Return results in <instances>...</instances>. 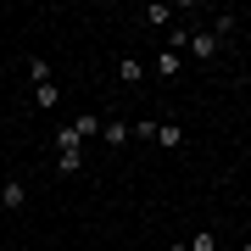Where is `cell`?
I'll use <instances>...</instances> for the list:
<instances>
[{
  "label": "cell",
  "mask_w": 251,
  "mask_h": 251,
  "mask_svg": "<svg viewBox=\"0 0 251 251\" xmlns=\"http://www.w3.org/2000/svg\"><path fill=\"white\" fill-rule=\"evenodd\" d=\"M23 201H28V184L23 179H6V184H0V206H6V212H23Z\"/></svg>",
  "instance_id": "cell-1"
},
{
  "label": "cell",
  "mask_w": 251,
  "mask_h": 251,
  "mask_svg": "<svg viewBox=\"0 0 251 251\" xmlns=\"http://www.w3.org/2000/svg\"><path fill=\"white\" fill-rule=\"evenodd\" d=\"M100 123H106V117H95V112H78V117H73V123H67V128H73V134H78L84 145H90V140L100 134Z\"/></svg>",
  "instance_id": "cell-2"
},
{
  "label": "cell",
  "mask_w": 251,
  "mask_h": 251,
  "mask_svg": "<svg viewBox=\"0 0 251 251\" xmlns=\"http://www.w3.org/2000/svg\"><path fill=\"white\" fill-rule=\"evenodd\" d=\"M184 50L196 56V62H212V56H218V39H212V34L201 28V34H190V45H184Z\"/></svg>",
  "instance_id": "cell-3"
},
{
  "label": "cell",
  "mask_w": 251,
  "mask_h": 251,
  "mask_svg": "<svg viewBox=\"0 0 251 251\" xmlns=\"http://www.w3.org/2000/svg\"><path fill=\"white\" fill-rule=\"evenodd\" d=\"M179 67H184L179 50H162V56H156V73H162V78H179Z\"/></svg>",
  "instance_id": "cell-4"
},
{
  "label": "cell",
  "mask_w": 251,
  "mask_h": 251,
  "mask_svg": "<svg viewBox=\"0 0 251 251\" xmlns=\"http://www.w3.org/2000/svg\"><path fill=\"white\" fill-rule=\"evenodd\" d=\"M50 145H56V156H62V151H84V140H78V134H73V128H67V123H62V128H56V140H50Z\"/></svg>",
  "instance_id": "cell-5"
},
{
  "label": "cell",
  "mask_w": 251,
  "mask_h": 251,
  "mask_svg": "<svg viewBox=\"0 0 251 251\" xmlns=\"http://www.w3.org/2000/svg\"><path fill=\"white\" fill-rule=\"evenodd\" d=\"M100 140H106V145H123V140H128V123H117V117H106V123H100Z\"/></svg>",
  "instance_id": "cell-6"
},
{
  "label": "cell",
  "mask_w": 251,
  "mask_h": 251,
  "mask_svg": "<svg viewBox=\"0 0 251 251\" xmlns=\"http://www.w3.org/2000/svg\"><path fill=\"white\" fill-rule=\"evenodd\" d=\"M78 168H84V151H62L56 156V173H62V179H73Z\"/></svg>",
  "instance_id": "cell-7"
},
{
  "label": "cell",
  "mask_w": 251,
  "mask_h": 251,
  "mask_svg": "<svg viewBox=\"0 0 251 251\" xmlns=\"http://www.w3.org/2000/svg\"><path fill=\"white\" fill-rule=\"evenodd\" d=\"M140 17L151 23V28H173V6H145Z\"/></svg>",
  "instance_id": "cell-8"
},
{
  "label": "cell",
  "mask_w": 251,
  "mask_h": 251,
  "mask_svg": "<svg viewBox=\"0 0 251 251\" xmlns=\"http://www.w3.org/2000/svg\"><path fill=\"white\" fill-rule=\"evenodd\" d=\"M34 106H62V90H56V78H50V84H39V90H34Z\"/></svg>",
  "instance_id": "cell-9"
},
{
  "label": "cell",
  "mask_w": 251,
  "mask_h": 251,
  "mask_svg": "<svg viewBox=\"0 0 251 251\" xmlns=\"http://www.w3.org/2000/svg\"><path fill=\"white\" fill-rule=\"evenodd\" d=\"M117 78H123V84H140V78H145V62H134V56L117 62Z\"/></svg>",
  "instance_id": "cell-10"
},
{
  "label": "cell",
  "mask_w": 251,
  "mask_h": 251,
  "mask_svg": "<svg viewBox=\"0 0 251 251\" xmlns=\"http://www.w3.org/2000/svg\"><path fill=\"white\" fill-rule=\"evenodd\" d=\"M28 78H34V90H39V84H50V62H39V56H28Z\"/></svg>",
  "instance_id": "cell-11"
},
{
  "label": "cell",
  "mask_w": 251,
  "mask_h": 251,
  "mask_svg": "<svg viewBox=\"0 0 251 251\" xmlns=\"http://www.w3.org/2000/svg\"><path fill=\"white\" fill-rule=\"evenodd\" d=\"M179 140H184V134H179V123H156V145H168V151H173Z\"/></svg>",
  "instance_id": "cell-12"
},
{
  "label": "cell",
  "mask_w": 251,
  "mask_h": 251,
  "mask_svg": "<svg viewBox=\"0 0 251 251\" xmlns=\"http://www.w3.org/2000/svg\"><path fill=\"white\" fill-rule=\"evenodd\" d=\"M190 251H218V234H212V229H201V234H190Z\"/></svg>",
  "instance_id": "cell-13"
},
{
  "label": "cell",
  "mask_w": 251,
  "mask_h": 251,
  "mask_svg": "<svg viewBox=\"0 0 251 251\" xmlns=\"http://www.w3.org/2000/svg\"><path fill=\"white\" fill-rule=\"evenodd\" d=\"M206 34H212V39H224V34H234V17H229V11H224V17H212V28H206Z\"/></svg>",
  "instance_id": "cell-14"
},
{
  "label": "cell",
  "mask_w": 251,
  "mask_h": 251,
  "mask_svg": "<svg viewBox=\"0 0 251 251\" xmlns=\"http://www.w3.org/2000/svg\"><path fill=\"white\" fill-rule=\"evenodd\" d=\"M173 251H190V240H173Z\"/></svg>",
  "instance_id": "cell-15"
},
{
  "label": "cell",
  "mask_w": 251,
  "mask_h": 251,
  "mask_svg": "<svg viewBox=\"0 0 251 251\" xmlns=\"http://www.w3.org/2000/svg\"><path fill=\"white\" fill-rule=\"evenodd\" d=\"M240 251H251V240H246V246H240Z\"/></svg>",
  "instance_id": "cell-16"
}]
</instances>
